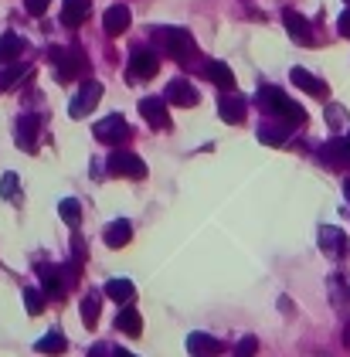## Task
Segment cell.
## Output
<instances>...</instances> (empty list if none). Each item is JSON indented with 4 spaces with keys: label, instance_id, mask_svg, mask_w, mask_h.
I'll return each instance as SVG.
<instances>
[{
    "label": "cell",
    "instance_id": "obj_1",
    "mask_svg": "<svg viewBox=\"0 0 350 357\" xmlns=\"http://www.w3.org/2000/svg\"><path fill=\"white\" fill-rule=\"evenodd\" d=\"M259 106H262L265 112L279 116L282 123H289V126H303L306 123V109L299 102H292L286 92L275 89V86H262L259 89Z\"/></svg>",
    "mask_w": 350,
    "mask_h": 357
},
{
    "label": "cell",
    "instance_id": "obj_2",
    "mask_svg": "<svg viewBox=\"0 0 350 357\" xmlns=\"http://www.w3.org/2000/svg\"><path fill=\"white\" fill-rule=\"evenodd\" d=\"M51 62H55V79H58V82H75L79 75L88 72V58L79 45L55 48V51H51Z\"/></svg>",
    "mask_w": 350,
    "mask_h": 357
},
{
    "label": "cell",
    "instance_id": "obj_3",
    "mask_svg": "<svg viewBox=\"0 0 350 357\" xmlns=\"http://www.w3.org/2000/svg\"><path fill=\"white\" fill-rule=\"evenodd\" d=\"M157 38H160L164 51H167L174 62H180V65H190V62L197 58V45H194L190 31H184V27H160Z\"/></svg>",
    "mask_w": 350,
    "mask_h": 357
},
{
    "label": "cell",
    "instance_id": "obj_4",
    "mask_svg": "<svg viewBox=\"0 0 350 357\" xmlns=\"http://www.w3.org/2000/svg\"><path fill=\"white\" fill-rule=\"evenodd\" d=\"M157 72H160V58H157V51L136 45V48L129 51V69H126L129 82H147V79H153Z\"/></svg>",
    "mask_w": 350,
    "mask_h": 357
},
{
    "label": "cell",
    "instance_id": "obj_5",
    "mask_svg": "<svg viewBox=\"0 0 350 357\" xmlns=\"http://www.w3.org/2000/svg\"><path fill=\"white\" fill-rule=\"evenodd\" d=\"M105 171H109L112 177H133V180H143V177H147V164H143L136 153H126V150H116V153H109V160H105Z\"/></svg>",
    "mask_w": 350,
    "mask_h": 357
},
{
    "label": "cell",
    "instance_id": "obj_6",
    "mask_svg": "<svg viewBox=\"0 0 350 357\" xmlns=\"http://www.w3.org/2000/svg\"><path fill=\"white\" fill-rule=\"evenodd\" d=\"M95 140L99 143H126L129 140V126H126V119L119 116V112H112V116H105V119H99L95 123Z\"/></svg>",
    "mask_w": 350,
    "mask_h": 357
},
{
    "label": "cell",
    "instance_id": "obj_7",
    "mask_svg": "<svg viewBox=\"0 0 350 357\" xmlns=\"http://www.w3.org/2000/svg\"><path fill=\"white\" fill-rule=\"evenodd\" d=\"M99 99H102V82L88 79L86 86L79 89V95L72 99V106H68V116H72V119H82V116H88V112L99 106Z\"/></svg>",
    "mask_w": 350,
    "mask_h": 357
},
{
    "label": "cell",
    "instance_id": "obj_8",
    "mask_svg": "<svg viewBox=\"0 0 350 357\" xmlns=\"http://www.w3.org/2000/svg\"><path fill=\"white\" fill-rule=\"evenodd\" d=\"M320 160L327 164V167H334V171H344L350 167V136L347 140H327L323 147H320Z\"/></svg>",
    "mask_w": 350,
    "mask_h": 357
},
{
    "label": "cell",
    "instance_id": "obj_9",
    "mask_svg": "<svg viewBox=\"0 0 350 357\" xmlns=\"http://www.w3.org/2000/svg\"><path fill=\"white\" fill-rule=\"evenodd\" d=\"M140 116H143L153 130H167V126H171L167 99H160V95H147V99H140Z\"/></svg>",
    "mask_w": 350,
    "mask_h": 357
},
{
    "label": "cell",
    "instance_id": "obj_10",
    "mask_svg": "<svg viewBox=\"0 0 350 357\" xmlns=\"http://www.w3.org/2000/svg\"><path fill=\"white\" fill-rule=\"evenodd\" d=\"M164 99L167 102H174V106H184V109H190V106H197V89L187 82V79H174V82H167V92H164Z\"/></svg>",
    "mask_w": 350,
    "mask_h": 357
},
{
    "label": "cell",
    "instance_id": "obj_11",
    "mask_svg": "<svg viewBox=\"0 0 350 357\" xmlns=\"http://www.w3.org/2000/svg\"><path fill=\"white\" fill-rule=\"evenodd\" d=\"M187 351L194 357H218L225 351V344L218 341V337H211V334H201V330H194L190 337H187Z\"/></svg>",
    "mask_w": 350,
    "mask_h": 357
},
{
    "label": "cell",
    "instance_id": "obj_12",
    "mask_svg": "<svg viewBox=\"0 0 350 357\" xmlns=\"http://www.w3.org/2000/svg\"><path fill=\"white\" fill-rule=\"evenodd\" d=\"M282 21H286V31H289V38H292L296 45H313V27H310V21H306L303 14L286 10Z\"/></svg>",
    "mask_w": 350,
    "mask_h": 357
},
{
    "label": "cell",
    "instance_id": "obj_13",
    "mask_svg": "<svg viewBox=\"0 0 350 357\" xmlns=\"http://www.w3.org/2000/svg\"><path fill=\"white\" fill-rule=\"evenodd\" d=\"M129 21H133V14H129V7L126 3H112L109 10H105V17H102V27H105V34H123L126 27H129Z\"/></svg>",
    "mask_w": 350,
    "mask_h": 357
},
{
    "label": "cell",
    "instance_id": "obj_14",
    "mask_svg": "<svg viewBox=\"0 0 350 357\" xmlns=\"http://www.w3.org/2000/svg\"><path fill=\"white\" fill-rule=\"evenodd\" d=\"M245 99H238V95H218V116L225 119V123H242L245 119Z\"/></svg>",
    "mask_w": 350,
    "mask_h": 357
},
{
    "label": "cell",
    "instance_id": "obj_15",
    "mask_svg": "<svg viewBox=\"0 0 350 357\" xmlns=\"http://www.w3.org/2000/svg\"><path fill=\"white\" fill-rule=\"evenodd\" d=\"M102 238H105L109 249H123V245H129V238H133V225H129L126 218H116L112 225H105Z\"/></svg>",
    "mask_w": 350,
    "mask_h": 357
},
{
    "label": "cell",
    "instance_id": "obj_16",
    "mask_svg": "<svg viewBox=\"0 0 350 357\" xmlns=\"http://www.w3.org/2000/svg\"><path fill=\"white\" fill-rule=\"evenodd\" d=\"M65 272L58 266H41V286H45V293L51 296V299H62L65 293H68V282L62 279Z\"/></svg>",
    "mask_w": 350,
    "mask_h": 357
},
{
    "label": "cell",
    "instance_id": "obj_17",
    "mask_svg": "<svg viewBox=\"0 0 350 357\" xmlns=\"http://www.w3.org/2000/svg\"><path fill=\"white\" fill-rule=\"evenodd\" d=\"M88 10H92V0H62V24L65 27L86 24Z\"/></svg>",
    "mask_w": 350,
    "mask_h": 357
},
{
    "label": "cell",
    "instance_id": "obj_18",
    "mask_svg": "<svg viewBox=\"0 0 350 357\" xmlns=\"http://www.w3.org/2000/svg\"><path fill=\"white\" fill-rule=\"evenodd\" d=\"M289 79H292V86H299L303 92H310V95H316V99H323L327 95V82L323 79H316L313 72H306V69H292L289 72Z\"/></svg>",
    "mask_w": 350,
    "mask_h": 357
},
{
    "label": "cell",
    "instance_id": "obj_19",
    "mask_svg": "<svg viewBox=\"0 0 350 357\" xmlns=\"http://www.w3.org/2000/svg\"><path fill=\"white\" fill-rule=\"evenodd\" d=\"M31 75V65H24V62H7L3 69H0V89H17L24 79Z\"/></svg>",
    "mask_w": 350,
    "mask_h": 357
},
{
    "label": "cell",
    "instance_id": "obj_20",
    "mask_svg": "<svg viewBox=\"0 0 350 357\" xmlns=\"http://www.w3.org/2000/svg\"><path fill=\"white\" fill-rule=\"evenodd\" d=\"M204 75H208L218 89H225V92L235 89V75H232V69H228L225 62H204Z\"/></svg>",
    "mask_w": 350,
    "mask_h": 357
},
{
    "label": "cell",
    "instance_id": "obj_21",
    "mask_svg": "<svg viewBox=\"0 0 350 357\" xmlns=\"http://www.w3.org/2000/svg\"><path fill=\"white\" fill-rule=\"evenodd\" d=\"M105 296H109V299H116V303H133L136 286H133L129 279L116 275V279H109V282H105Z\"/></svg>",
    "mask_w": 350,
    "mask_h": 357
},
{
    "label": "cell",
    "instance_id": "obj_22",
    "mask_svg": "<svg viewBox=\"0 0 350 357\" xmlns=\"http://www.w3.org/2000/svg\"><path fill=\"white\" fill-rule=\"evenodd\" d=\"M116 330H123V334H129V337H140V334H143V320H140V313H136L129 303L119 310V317H116Z\"/></svg>",
    "mask_w": 350,
    "mask_h": 357
},
{
    "label": "cell",
    "instance_id": "obj_23",
    "mask_svg": "<svg viewBox=\"0 0 350 357\" xmlns=\"http://www.w3.org/2000/svg\"><path fill=\"white\" fill-rule=\"evenodd\" d=\"M24 48H27V41H24L21 34H3V38H0V65L17 62V58L24 55Z\"/></svg>",
    "mask_w": 350,
    "mask_h": 357
},
{
    "label": "cell",
    "instance_id": "obj_24",
    "mask_svg": "<svg viewBox=\"0 0 350 357\" xmlns=\"http://www.w3.org/2000/svg\"><path fill=\"white\" fill-rule=\"evenodd\" d=\"M34 136H38V116H24L17 123V147L34 153Z\"/></svg>",
    "mask_w": 350,
    "mask_h": 357
},
{
    "label": "cell",
    "instance_id": "obj_25",
    "mask_svg": "<svg viewBox=\"0 0 350 357\" xmlns=\"http://www.w3.org/2000/svg\"><path fill=\"white\" fill-rule=\"evenodd\" d=\"M34 351H38V354H65V351H68V341H65L62 330H51V334H45V337L34 344Z\"/></svg>",
    "mask_w": 350,
    "mask_h": 357
},
{
    "label": "cell",
    "instance_id": "obj_26",
    "mask_svg": "<svg viewBox=\"0 0 350 357\" xmlns=\"http://www.w3.org/2000/svg\"><path fill=\"white\" fill-rule=\"evenodd\" d=\"M259 140L262 143H268V147H282L286 140H289V123H262L259 126Z\"/></svg>",
    "mask_w": 350,
    "mask_h": 357
},
{
    "label": "cell",
    "instance_id": "obj_27",
    "mask_svg": "<svg viewBox=\"0 0 350 357\" xmlns=\"http://www.w3.org/2000/svg\"><path fill=\"white\" fill-rule=\"evenodd\" d=\"M320 245H323V252H334V256H337V252L347 249V238H344L340 228H330V225H327V228H320Z\"/></svg>",
    "mask_w": 350,
    "mask_h": 357
},
{
    "label": "cell",
    "instance_id": "obj_28",
    "mask_svg": "<svg viewBox=\"0 0 350 357\" xmlns=\"http://www.w3.org/2000/svg\"><path fill=\"white\" fill-rule=\"evenodd\" d=\"M0 194H3L10 204H21V180H17V174L7 171V174L0 177Z\"/></svg>",
    "mask_w": 350,
    "mask_h": 357
},
{
    "label": "cell",
    "instance_id": "obj_29",
    "mask_svg": "<svg viewBox=\"0 0 350 357\" xmlns=\"http://www.w3.org/2000/svg\"><path fill=\"white\" fill-rule=\"evenodd\" d=\"M58 211H62V218L68 221V228H79V218H82V208H79V201H75V197H65V201L58 204Z\"/></svg>",
    "mask_w": 350,
    "mask_h": 357
},
{
    "label": "cell",
    "instance_id": "obj_30",
    "mask_svg": "<svg viewBox=\"0 0 350 357\" xmlns=\"http://www.w3.org/2000/svg\"><path fill=\"white\" fill-rule=\"evenodd\" d=\"M24 310H27L31 317H41V313H45V293L24 289Z\"/></svg>",
    "mask_w": 350,
    "mask_h": 357
},
{
    "label": "cell",
    "instance_id": "obj_31",
    "mask_svg": "<svg viewBox=\"0 0 350 357\" xmlns=\"http://www.w3.org/2000/svg\"><path fill=\"white\" fill-rule=\"evenodd\" d=\"M82 320H86V327H95V320H99V299L95 296L82 299Z\"/></svg>",
    "mask_w": 350,
    "mask_h": 357
},
{
    "label": "cell",
    "instance_id": "obj_32",
    "mask_svg": "<svg viewBox=\"0 0 350 357\" xmlns=\"http://www.w3.org/2000/svg\"><path fill=\"white\" fill-rule=\"evenodd\" d=\"M255 351H259V341L255 337H242L238 347H235V357H255Z\"/></svg>",
    "mask_w": 350,
    "mask_h": 357
},
{
    "label": "cell",
    "instance_id": "obj_33",
    "mask_svg": "<svg viewBox=\"0 0 350 357\" xmlns=\"http://www.w3.org/2000/svg\"><path fill=\"white\" fill-rule=\"evenodd\" d=\"M48 3H51V0H27L24 7H27V14H31V17H41V14L48 10Z\"/></svg>",
    "mask_w": 350,
    "mask_h": 357
},
{
    "label": "cell",
    "instance_id": "obj_34",
    "mask_svg": "<svg viewBox=\"0 0 350 357\" xmlns=\"http://www.w3.org/2000/svg\"><path fill=\"white\" fill-rule=\"evenodd\" d=\"M344 119H347V116H344L340 106H330V109H327V123H330V126H340Z\"/></svg>",
    "mask_w": 350,
    "mask_h": 357
},
{
    "label": "cell",
    "instance_id": "obj_35",
    "mask_svg": "<svg viewBox=\"0 0 350 357\" xmlns=\"http://www.w3.org/2000/svg\"><path fill=\"white\" fill-rule=\"evenodd\" d=\"M337 31H340L344 38H350V7L340 14V21H337Z\"/></svg>",
    "mask_w": 350,
    "mask_h": 357
},
{
    "label": "cell",
    "instance_id": "obj_36",
    "mask_svg": "<svg viewBox=\"0 0 350 357\" xmlns=\"http://www.w3.org/2000/svg\"><path fill=\"white\" fill-rule=\"evenodd\" d=\"M88 357H109V351H105V347H102V344H95V347H92V351H88Z\"/></svg>",
    "mask_w": 350,
    "mask_h": 357
},
{
    "label": "cell",
    "instance_id": "obj_37",
    "mask_svg": "<svg viewBox=\"0 0 350 357\" xmlns=\"http://www.w3.org/2000/svg\"><path fill=\"white\" fill-rule=\"evenodd\" d=\"M112 357H136L133 351H126V347H112Z\"/></svg>",
    "mask_w": 350,
    "mask_h": 357
},
{
    "label": "cell",
    "instance_id": "obj_38",
    "mask_svg": "<svg viewBox=\"0 0 350 357\" xmlns=\"http://www.w3.org/2000/svg\"><path fill=\"white\" fill-rule=\"evenodd\" d=\"M344 344L350 347V323H347V330H344Z\"/></svg>",
    "mask_w": 350,
    "mask_h": 357
},
{
    "label": "cell",
    "instance_id": "obj_39",
    "mask_svg": "<svg viewBox=\"0 0 350 357\" xmlns=\"http://www.w3.org/2000/svg\"><path fill=\"white\" fill-rule=\"evenodd\" d=\"M344 194H347V201H350V180H344Z\"/></svg>",
    "mask_w": 350,
    "mask_h": 357
},
{
    "label": "cell",
    "instance_id": "obj_40",
    "mask_svg": "<svg viewBox=\"0 0 350 357\" xmlns=\"http://www.w3.org/2000/svg\"><path fill=\"white\" fill-rule=\"evenodd\" d=\"M344 3H350V0H344Z\"/></svg>",
    "mask_w": 350,
    "mask_h": 357
}]
</instances>
